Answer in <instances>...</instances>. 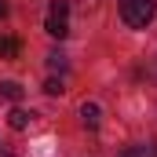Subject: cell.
Here are the masks:
<instances>
[{
    "instance_id": "obj_2",
    "label": "cell",
    "mask_w": 157,
    "mask_h": 157,
    "mask_svg": "<svg viewBox=\"0 0 157 157\" xmlns=\"http://www.w3.org/2000/svg\"><path fill=\"white\" fill-rule=\"evenodd\" d=\"M44 29H48V37H55V40L70 37V4L66 0H51L48 18H44Z\"/></svg>"
},
{
    "instance_id": "obj_5",
    "label": "cell",
    "mask_w": 157,
    "mask_h": 157,
    "mask_svg": "<svg viewBox=\"0 0 157 157\" xmlns=\"http://www.w3.org/2000/svg\"><path fill=\"white\" fill-rule=\"evenodd\" d=\"M0 99L18 102V99H22V84H18V80H0Z\"/></svg>"
},
{
    "instance_id": "obj_9",
    "label": "cell",
    "mask_w": 157,
    "mask_h": 157,
    "mask_svg": "<svg viewBox=\"0 0 157 157\" xmlns=\"http://www.w3.org/2000/svg\"><path fill=\"white\" fill-rule=\"evenodd\" d=\"M73 4H77V7L84 11V15H88V11H95V7H99L102 0H73Z\"/></svg>"
},
{
    "instance_id": "obj_10",
    "label": "cell",
    "mask_w": 157,
    "mask_h": 157,
    "mask_svg": "<svg viewBox=\"0 0 157 157\" xmlns=\"http://www.w3.org/2000/svg\"><path fill=\"white\" fill-rule=\"evenodd\" d=\"M121 157H146V146H128Z\"/></svg>"
},
{
    "instance_id": "obj_1",
    "label": "cell",
    "mask_w": 157,
    "mask_h": 157,
    "mask_svg": "<svg viewBox=\"0 0 157 157\" xmlns=\"http://www.w3.org/2000/svg\"><path fill=\"white\" fill-rule=\"evenodd\" d=\"M157 15V0H121V18L132 29H146Z\"/></svg>"
},
{
    "instance_id": "obj_12",
    "label": "cell",
    "mask_w": 157,
    "mask_h": 157,
    "mask_svg": "<svg viewBox=\"0 0 157 157\" xmlns=\"http://www.w3.org/2000/svg\"><path fill=\"white\" fill-rule=\"evenodd\" d=\"M4 15H7V4H4V0H0V18H4Z\"/></svg>"
},
{
    "instance_id": "obj_8",
    "label": "cell",
    "mask_w": 157,
    "mask_h": 157,
    "mask_svg": "<svg viewBox=\"0 0 157 157\" xmlns=\"http://www.w3.org/2000/svg\"><path fill=\"white\" fill-rule=\"evenodd\" d=\"M44 91H48V95H62V91H66V84H62V80H48V84H44Z\"/></svg>"
},
{
    "instance_id": "obj_11",
    "label": "cell",
    "mask_w": 157,
    "mask_h": 157,
    "mask_svg": "<svg viewBox=\"0 0 157 157\" xmlns=\"http://www.w3.org/2000/svg\"><path fill=\"white\" fill-rule=\"evenodd\" d=\"M0 157H18V154H15L11 146H0Z\"/></svg>"
},
{
    "instance_id": "obj_6",
    "label": "cell",
    "mask_w": 157,
    "mask_h": 157,
    "mask_svg": "<svg viewBox=\"0 0 157 157\" xmlns=\"http://www.w3.org/2000/svg\"><path fill=\"white\" fill-rule=\"evenodd\" d=\"M18 51H22V44L11 37H0V59H18Z\"/></svg>"
},
{
    "instance_id": "obj_4",
    "label": "cell",
    "mask_w": 157,
    "mask_h": 157,
    "mask_svg": "<svg viewBox=\"0 0 157 157\" xmlns=\"http://www.w3.org/2000/svg\"><path fill=\"white\" fill-rule=\"evenodd\" d=\"M29 121H33V113H26V110H18V106L7 113V124H11L15 132H26V128H29Z\"/></svg>"
},
{
    "instance_id": "obj_3",
    "label": "cell",
    "mask_w": 157,
    "mask_h": 157,
    "mask_svg": "<svg viewBox=\"0 0 157 157\" xmlns=\"http://www.w3.org/2000/svg\"><path fill=\"white\" fill-rule=\"evenodd\" d=\"M80 124H84V128H91V132H95V128H99V124H102V110H99V106H95V102H84V106H80Z\"/></svg>"
},
{
    "instance_id": "obj_7",
    "label": "cell",
    "mask_w": 157,
    "mask_h": 157,
    "mask_svg": "<svg viewBox=\"0 0 157 157\" xmlns=\"http://www.w3.org/2000/svg\"><path fill=\"white\" fill-rule=\"evenodd\" d=\"M48 66H51V70H66V55H62V51H51V55H48Z\"/></svg>"
}]
</instances>
